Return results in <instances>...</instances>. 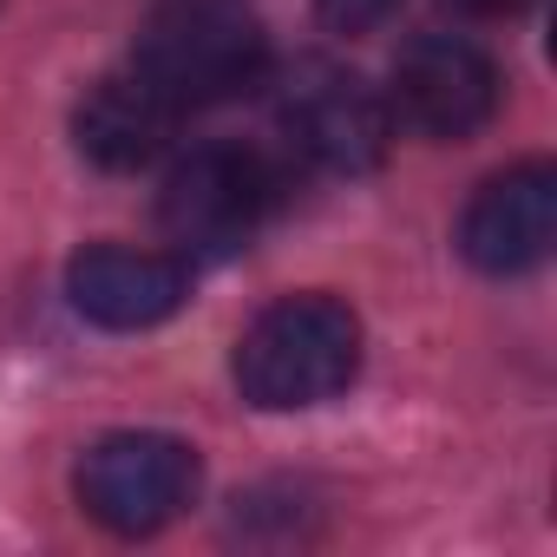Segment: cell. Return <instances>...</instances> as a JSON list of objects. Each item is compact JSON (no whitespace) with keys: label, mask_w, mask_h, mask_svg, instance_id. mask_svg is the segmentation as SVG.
I'll use <instances>...</instances> for the list:
<instances>
[{"label":"cell","mask_w":557,"mask_h":557,"mask_svg":"<svg viewBox=\"0 0 557 557\" xmlns=\"http://www.w3.org/2000/svg\"><path fill=\"white\" fill-rule=\"evenodd\" d=\"M361 368V315L335 296L269 302L236 342V387L262 413H296L335 400Z\"/></svg>","instance_id":"6da1fadb"},{"label":"cell","mask_w":557,"mask_h":557,"mask_svg":"<svg viewBox=\"0 0 557 557\" xmlns=\"http://www.w3.org/2000/svg\"><path fill=\"white\" fill-rule=\"evenodd\" d=\"M132 73H145L177 112H210L269 79V34L230 0H177L138 34Z\"/></svg>","instance_id":"7a4b0ae2"},{"label":"cell","mask_w":557,"mask_h":557,"mask_svg":"<svg viewBox=\"0 0 557 557\" xmlns=\"http://www.w3.org/2000/svg\"><path fill=\"white\" fill-rule=\"evenodd\" d=\"M275 197H283V171H275L262 151H249V145H203L164 177L158 223H164V236L177 249L223 256V249H243L269 223Z\"/></svg>","instance_id":"3957f363"},{"label":"cell","mask_w":557,"mask_h":557,"mask_svg":"<svg viewBox=\"0 0 557 557\" xmlns=\"http://www.w3.org/2000/svg\"><path fill=\"white\" fill-rule=\"evenodd\" d=\"M79 505L119 537H145L171 524L197 492V453L171 433H106L79 459Z\"/></svg>","instance_id":"277c9868"},{"label":"cell","mask_w":557,"mask_h":557,"mask_svg":"<svg viewBox=\"0 0 557 557\" xmlns=\"http://www.w3.org/2000/svg\"><path fill=\"white\" fill-rule=\"evenodd\" d=\"M498 92H505V79L485 47H472L466 34H420L394 60L387 112H394V125L433 138V145H459L492 125Z\"/></svg>","instance_id":"5b68a950"},{"label":"cell","mask_w":557,"mask_h":557,"mask_svg":"<svg viewBox=\"0 0 557 557\" xmlns=\"http://www.w3.org/2000/svg\"><path fill=\"white\" fill-rule=\"evenodd\" d=\"M283 138L315 171L361 177V171H374L387 158L394 112L368 79H355L342 66H302L289 79V92H283Z\"/></svg>","instance_id":"8992f818"},{"label":"cell","mask_w":557,"mask_h":557,"mask_svg":"<svg viewBox=\"0 0 557 557\" xmlns=\"http://www.w3.org/2000/svg\"><path fill=\"white\" fill-rule=\"evenodd\" d=\"M550 243H557V171L544 158L485 177L459 216V249L485 275H524L550 256Z\"/></svg>","instance_id":"52a82bcc"},{"label":"cell","mask_w":557,"mask_h":557,"mask_svg":"<svg viewBox=\"0 0 557 557\" xmlns=\"http://www.w3.org/2000/svg\"><path fill=\"white\" fill-rule=\"evenodd\" d=\"M66 296L92 329L132 335V329H158L184 309L190 296V269L164 249H125V243H92L73 256L66 269Z\"/></svg>","instance_id":"ba28073f"},{"label":"cell","mask_w":557,"mask_h":557,"mask_svg":"<svg viewBox=\"0 0 557 557\" xmlns=\"http://www.w3.org/2000/svg\"><path fill=\"white\" fill-rule=\"evenodd\" d=\"M177 106L145 79V73H106L79 106H73V138L99 171H145L171 151L177 132Z\"/></svg>","instance_id":"9c48e42d"},{"label":"cell","mask_w":557,"mask_h":557,"mask_svg":"<svg viewBox=\"0 0 557 557\" xmlns=\"http://www.w3.org/2000/svg\"><path fill=\"white\" fill-rule=\"evenodd\" d=\"M394 8L400 0H315V14H322L329 34H374V27L394 21Z\"/></svg>","instance_id":"30bf717a"},{"label":"cell","mask_w":557,"mask_h":557,"mask_svg":"<svg viewBox=\"0 0 557 557\" xmlns=\"http://www.w3.org/2000/svg\"><path fill=\"white\" fill-rule=\"evenodd\" d=\"M453 14H466V21H518L531 0H446Z\"/></svg>","instance_id":"8fae6325"}]
</instances>
